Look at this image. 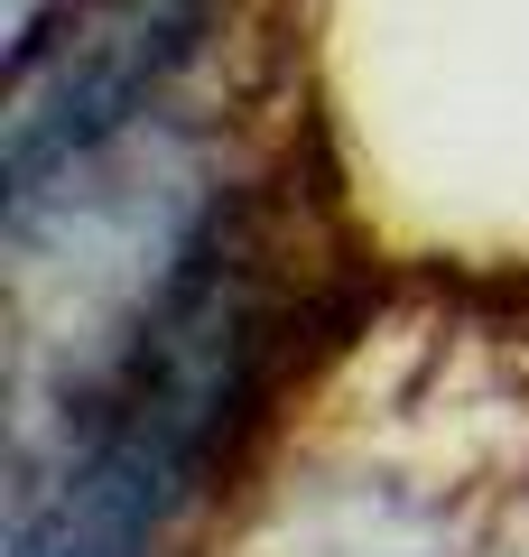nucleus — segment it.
Listing matches in <instances>:
<instances>
[{"label": "nucleus", "instance_id": "1", "mask_svg": "<svg viewBox=\"0 0 529 557\" xmlns=\"http://www.w3.org/2000/svg\"><path fill=\"white\" fill-rule=\"evenodd\" d=\"M214 0H84L65 20V47L20 57L10 94V196L47 186L57 168L94 159L168 94V75L205 47Z\"/></svg>", "mask_w": 529, "mask_h": 557}, {"label": "nucleus", "instance_id": "2", "mask_svg": "<svg viewBox=\"0 0 529 557\" xmlns=\"http://www.w3.org/2000/svg\"><path fill=\"white\" fill-rule=\"evenodd\" d=\"M38 10H47V0H10V57H20V47L38 38Z\"/></svg>", "mask_w": 529, "mask_h": 557}]
</instances>
